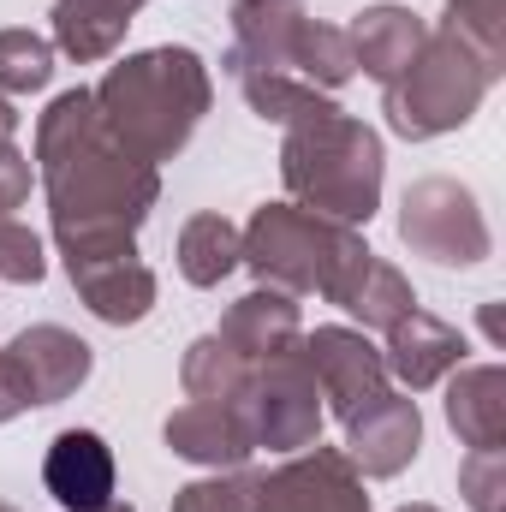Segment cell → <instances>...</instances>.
I'll return each instance as SVG.
<instances>
[{"label":"cell","instance_id":"obj_1","mask_svg":"<svg viewBox=\"0 0 506 512\" xmlns=\"http://www.w3.org/2000/svg\"><path fill=\"white\" fill-rule=\"evenodd\" d=\"M36 161L66 262L131 251V233L161 197V173L108 131L96 90H66L36 120Z\"/></svg>","mask_w":506,"mask_h":512},{"label":"cell","instance_id":"obj_2","mask_svg":"<svg viewBox=\"0 0 506 512\" xmlns=\"http://www.w3.org/2000/svg\"><path fill=\"white\" fill-rule=\"evenodd\" d=\"M96 108L131 155L161 167L191 143L197 120L209 114V66L191 48L131 54L96 84Z\"/></svg>","mask_w":506,"mask_h":512},{"label":"cell","instance_id":"obj_3","mask_svg":"<svg viewBox=\"0 0 506 512\" xmlns=\"http://www.w3.org/2000/svg\"><path fill=\"white\" fill-rule=\"evenodd\" d=\"M280 179L298 197V209L340 221V227H358L381 203V137L340 108L322 120L286 126Z\"/></svg>","mask_w":506,"mask_h":512},{"label":"cell","instance_id":"obj_4","mask_svg":"<svg viewBox=\"0 0 506 512\" xmlns=\"http://www.w3.org/2000/svg\"><path fill=\"white\" fill-rule=\"evenodd\" d=\"M495 78H501V60H489L483 48H471L459 30L441 24V30H429L417 60L387 84V126L399 137H411V143L459 131L483 108Z\"/></svg>","mask_w":506,"mask_h":512},{"label":"cell","instance_id":"obj_5","mask_svg":"<svg viewBox=\"0 0 506 512\" xmlns=\"http://www.w3.org/2000/svg\"><path fill=\"white\" fill-rule=\"evenodd\" d=\"M358 227H340V221H322L298 203H268L256 209L251 227H245V262L256 268L262 286L274 292H322L328 274L340 268V256L358 251Z\"/></svg>","mask_w":506,"mask_h":512},{"label":"cell","instance_id":"obj_6","mask_svg":"<svg viewBox=\"0 0 506 512\" xmlns=\"http://www.w3.org/2000/svg\"><path fill=\"white\" fill-rule=\"evenodd\" d=\"M245 423H251V441L268 447V453H304L316 447L322 435V387L304 364V340L268 364L251 370V387H245Z\"/></svg>","mask_w":506,"mask_h":512},{"label":"cell","instance_id":"obj_7","mask_svg":"<svg viewBox=\"0 0 506 512\" xmlns=\"http://www.w3.org/2000/svg\"><path fill=\"white\" fill-rule=\"evenodd\" d=\"M399 239L417 256L441 262V268H477L495 251L489 221L471 197V185L459 179H417L405 191V215H399Z\"/></svg>","mask_w":506,"mask_h":512},{"label":"cell","instance_id":"obj_8","mask_svg":"<svg viewBox=\"0 0 506 512\" xmlns=\"http://www.w3.org/2000/svg\"><path fill=\"white\" fill-rule=\"evenodd\" d=\"M245 512H370V495L340 447H304L286 465L245 477Z\"/></svg>","mask_w":506,"mask_h":512},{"label":"cell","instance_id":"obj_9","mask_svg":"<svg viewBox=\"0 0 506 512\" xmlns=\"http://www.w3.org/2000/svg\"><path fill=\"white\" fill-rule=\"evenodd\" d=\"M417 447H423V417L411 393L381 387L346 417V459L358 465V477H399L417 459Z\"/></svg>","mask_w":506,"mask_h":512},{"label":"cell","instance_id":"obj_10","mask_svg":"<svg viewBox=\"0 0 506 512\" xmlns=\"http://www.w3.org/2000/svg\"><path fill=\"white\" fill-rule=\"evenodd\" d=\"M304 364H310V376H316L328 411H334L340 423H346L364 399H376L381 387H387V364H381V352L358 334V328H316V334L304 340Z\"/></svg>","mask_w":506,"mask_h":512},{"label":"cell","instance_id":"obj_11","mask_svg":"<svg viewBox=\"0 0 506 512\" xmlns=\"http://www.w3.org/2000/svg\"><path fill=\"white\" fill-rule=\"evenodd\" d=\"M42 483L66 512L114 507V453L96 429H60L42 453Z\"/></svg>","mask_w":506,"mask_h":512},{"label":"cell","instance_id":"obj_12","mask_svg":"<svg viewBox=\"0 0 506 512\" xmlns=\"http://www.w3.org/2000/svg\"><path fill=\"white\" fill-rule=\"evenodd\" d=\"M322 298H328V304H340V310H352L364 328H381V334H387L405 310H417L411 280H405L393 262H381L370 245H358V251L340 256V268L328 274Z\"/></svg>","mask_w":506,"mask_h":512},{"label":"cell","instance_id":"obj_13","mask_svg":"<svg viewBox=\"0 0 506 512\" xmlns=\"http://www.w3.org/2000/svg\"><path fill=\"white\" fill-rule=\"evenodd\" d=\"M167 447L191 465H209V471H239L256 453L251 423H245V405H221V399H191L167 417Z\"/></svg>","mask_w":506,"mask_h":512},{"label":"cell","instance_id":"obj_14","mask_svg":"<svg viewBox=\"0 0 506 512\" xmlns=\"http://www.w3.org/2000/svg\"><path fill=\"white\" fill-rule=\"evenodd\" d=\"M6 358H12V370H18V382L30 393V405H60L66 393H78V387L90 382V346L78 340V334H66V328H54V322H42V328H24L12 346H6Z\"/></svg>","mask_w":506,"mask_h":512},{"label":"cell","instance_id":"obj_15","mask_svg":"<svg viewBox=\"0 0 506 512\" xmlns=\"http://www.w3.org/2000/svg\"><path fill=\"white\" fill-rule=\"evenodd\" d=\"M465 334L453 328V322H441V316H429V310H405L393 328H387V352H381V364H387V376H399V382L411 387V393H423V387L447 382L459 364H465Z\"/></svg>","mask_w":506,"mask_h":512},{"label":"cell","instance_id":"obj_16","mask_svg":"<svg viewBox=\"0 0 506 512\" xmlns=\"http://www.w3.org/2000/svg\"><path fill=\"white\" fill-rule=\"evenodd\" d=\"M304 0H233V54L227 72H292V48L304 30ZM298 78V72H292Z\"/></svg>","mask_w":506,"mask_h":512},{"label":"cell","instance_id":"obj_17","mask_svg":"<svg viewBox=\"0 0 506 512\" xmlns=\"http://www.w3.org/2000/svg\"><path fill=\"white\" fill-rule=\"evenodd\" d=\"M215 340L256 370V364H268V358H280V352H292V346L304 340L298 304H292L286 292H274V286H256L251 298H239V304L227 310V322L215 328Z\"/></svg>","mask_w":506,"mask_h":512},{"label":"cell","instance_id":"obj_18","mask_svg":"<svg viewBox=\"0 0 506 512\" xmlns=\"http://www.w3.org/2000/svg\"><path fill=\"white\" fill-rule=\"evenodd\" d=\"M66 268H72L78 298H84L102 322H114V328L143 322V316H149V304H155V274L137 262V251L90 256V262H66Z\"/></svg>","mask_w":506,"mask_h":512},{"label":"cell","instance_id":"obj_19","mask_svg":"<svg viewBox=\"0 0 506 512\" xmlns=\"http://www.w3.org/2000/svg\"><path fill=\"white\" fill-rule=\"evenodd\" d=\"M346 36H352V60L387 90L417 60V48L429 42V24L411 6H370V12H358V24Z\"/></svg>","mask_w":506,"mask_h":512},{"label":"cell","instance_id":"obj_20","mask_svg":"<svg viewBox=\"0 0 506 512\" xmlns=\"http://www.w3.org/2000/svg\"><path fill=\"white\" fill-rule=\"evenodd\" d=\"M447 423L465 447H506V370L471 364L447 387Z\"/></svg>","mask_w":506,"mask_h":512},{"label":"cell","instance_id":"obj_21","mask_svg":"<svg viewBox=\"0 0 506 512\" xmlns=\"http://www.w3.org/2000/svg\"><path fill=\"white\" fill-rule=\"evenodd\" d=\"M137 12L143 0H54V48L72 54L78 66L108 60Z\"/></svg>","mask_w":506,"mask_h":512},{"label":"cell","instance_id":"obj_22","mask_svg":"<svg viewBox=\"0 0 506 512\" xmlns=\"http://www.w3.org/2000/svg\"><path fill=\"white\" fill-rule=\"evenodd\" d=\"M245 262V233L227 215H191L179 233V274L191 286H221Z\"/></svg>","mask_w":506,"mask_h":512},{"label":"cell","instance_id":"obj_23","mask_svg":"<svg viewBox=\"0 0 506 512\" xmlns=\"http://www.w3.org/2000/svg\"><path fill=\"white\" fill-rule=\"evenodd\" d=\"M233 78H239L245 102H251L262 120H274V126H304V120H322V114H334V102H328L316 84L292 78V72H251V66H239Z\"/></svg>","mask_w":506,"mask_h":512},{"label":"cell","instance_id":"obj_24","mask_svg":"<svg viewBox=\"0 0 506 512\" xmlns=\"http://www.w3.org/2000/svg\"><path fill=\"white\" fill-rule=\"evenodd\" d=\"M179 382H185L191 399H221V405H233V399H245V387H251V364H245V358H233L215 334H203V340L185 352Z\"/></svg>","mask_w":506,"mask_h":512},{"label":"cell","instance_id":"obj_25","mask_svg":"<svg viewBox=\"0 0 506 512\" xmlns=\"http://www.w3.org/2000/svg\"><path fill=\"white\" fill-rule=\"evenodd\" d=\"M292 72H298L304 84H316V90H340V84L358 72V60H352V36L334 30V24L304 18L298 48H292Z\"/></svg>","mask_w":506,"mask_h":512},{"label":"cell","instance_id":"obj_26","mask_svg":"<svg viewBox=\"0 0 506 512\" xmlns=\"http://www.w3.org/2000/svg\"><path fill=\"white\" fill-rule=\"evenodd\" d=\"M54 78V42L36 30H0V96H30Z\"/></svg>","mask_w":506,"mask_h":512},{"label":"cell","instance_id":"obj_27","mask_svg":"<svg viewBox=\"0 0 506 512\" xmlns=\"http://www.w3.org/2000/svg\"><path fill=\"white\" fill-rule=\"evenodd\" d=\"M447 30H459L489 60H506V0H447Z\"/></svg>","mask_w":506,"mask_h":512},{"label":"cell","instance_id":"obj_28","mask_svg":"<svg viewBox=\"0 0 506 512\" xmlns=\"http://www.w3.org/2000/svg\"><path fill=\"white\" fill-rule=\"evenodd\" d=\"M459 489L471 512H501V495H506V453L501 447H471L465 465H459Z\"/></svg>","mask_w":506,"mask_h":512},{"label":"cell","instance_id":"obj_29","mask_svg":"<svg viewBox=\"0 0 506 512\" xmlns=\"http://www.w3.org/2000/svg\"><path fill=\"white\" fill-rule=\"evenodd\" d=\"M48 274V256H42V239L18 221H0V280L12 286H36Z\"/></svg>","mask_w":506,"mask_h":512},{"label":"cell","instance_id":"obj_30","mask_svg":"<svg viewBox=\"0 0 506 512\" xmlns=\"http://www.w3.org/2000/svg\"><path fill=\"white\" fill-rule=\"evenodd\" d=\"M173 512H245V477H203L173 495Z\"/></svg>","mask_w":506,"mask_h":512},{"label":"cell","instance_id":"obj_31","mask_svg":"<svg viewBox=\"0 0 506 512\" xmlns=\"http://www.w3.org/2000/svg\"><path fill=\"white\" fill-rule=\"evenodd\" d=\"M24 197H30V161H24L12 143H0V221H6Z\"/></svg>","mask_w":506,"mask_h":512},{"label":"cell","instance_id":"obj_32","mask_svg":"<svg viewBox=\"0 0 506 512\" xmlns=\"http://www.w3.org/2000/svg\"><path fill=\"white\" fill-rule=\"evenodd\" d=\"M12 137H18V108L0 96V143H12Z\"/></svg>","mask_w":506,"mask_h":512},{"label":"cell","instance_id":"obj_33","mask_svg":"<svg viewBox=\"0 0 506 512\" xmlns=\"http://www.w3.org/2000/svg\"><path fill=\"white\" fill-rule=\"evenodd\" d=\"M102 512H131V507H120V501H114V507H102Z\"/></svg>","mask_w":506,"mask_h":512},{"label":"cell","instance_id":"obj_34","mask_svg":"<svg viewBox=\"0 0 506 512\" xmlns=\"http://www.w3.org/2000/svg\"><path fill=\"white\" fill-rule=\"evenodd\" d=\"M399 512H435V507H399Z\"/></svg>","mask_w":506,"mask_h":512},{"label":"cell","instance_id":"obj_35","mask_svg":"<svg viewBox=\"0 0 506 512\" xmlns=\"http://www.w3.org/2000/svg\"><path fill=\"white\" fill-rule=\"evenodd\" d=\"M0 512H12V507H0Z\"/></svg>","mask_w":506,"mask_h":512}]
</instances>
